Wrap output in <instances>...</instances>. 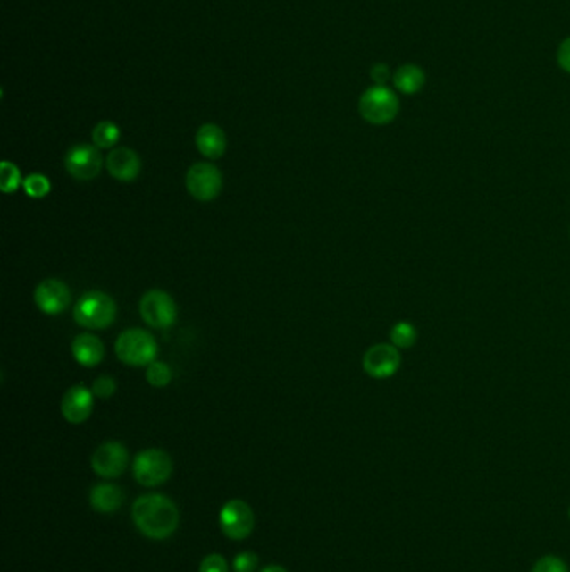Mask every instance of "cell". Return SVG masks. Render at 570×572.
Wrapping results in <instances>:
<instances>
[{
	"instance_id": "6da1fadb",
	"label": "cell",
	"mask_w": 570,
	"mask_h": 572,
	"mask_svg": "<svg viewBox=\"0 0 570 572\" xmlns=\"http://www.w3.org/2000/svg\"><path fill=\"white\" fill-rule=\"evenodd\" d=\"M132 520L146 537L163 541L178 529L180 510L166 495H141L132 506Z\"/></svg>"
},
{
	"instance_id": "7a4b0ae2",
	"label": "cell",
	"mask_w": 570,
	"mask_h": 572,
	"mask_svg": "<svg viewBox=\"0 0 570 572\" xmlns=\"http://www.w3.org/2000/svg\"><path fill=\"white\" fill-rule=\"evenodd\" d=\"M117 305L114 299L99 290L86 291L74 307L76 324L88 330H104L116 322Z\"/></svg>"
},
{
	"instance_id": "3957f363",
	"label": "cell",
	"mask_w": 570,
	"mask_h": 572,
	"mask_svg": "<svg viewBox=\"0 0 570 572\" xmlns=\"http://www.w3.org/2000/svg\"><path fill=\"white\" fill-rule=\"evenodd\" d=\"M117 358L130 366H147L155 362L157 341L143 328H130L116 340Z\"/></svg>"
},
{
	"instance_id": "277c9868",
	"label": "cell",
	"mask_w": 570,
	"mask_h": 572,
	"mask_svg": "<svg viewBox=\"0 0 570 572\" xmlns=\"http://www.w3.org/2000/svg\"><path fill=\"white\" fill-rule=\"evenodd\" d=\"M358 109L365 121L375 126L391 122L400 109L398 97L385 86H373L363 92Z\"/></svg>"
},
{
	"instance_id": "5b68a950",
	"label": "cell",
	"mask_w": 570,
	"mask_h": 572,
	"mask_svg": "<svg viewBox=\"0 0 570 572\" xmlns=\"http://www.w3.org/2000/svg\"><path fill=\"white\" fill-rule=\"evenodd\" d=\"M132 474L141 485L155 487L169 481L172 474V460L164 450L147 449L134 458Z\"/></svg>"
},
{
	"instance_id": "8992f818",
	"label": "cell",
	"mask_w": 570,
	"mask_h": 572,
	"mask_svg": "<svg viewBox=\"0 0 570 572\" xmlns=\"http://www.w3.org/2000/svg\"><path fill=\"white\" fill-rule=\"evenodd\" d=\"M139 312L143 316L144 324L159 330L174 325L178 318L176 301L163 290L146 291L139 303Z\"/></svg>"
},
{
	"instance_id": "52a82bcc",
	"label": "cell",
	"mask_w": 570,
	"mask_h": 572,
	"mask_svg": "<svg viewBox=\"0 0 570 572\" xmlns=\"http://www.w3.org/2000/svg\"><path fill=\"white\" fill-rule=\"evenodd\" d=\"M104 159L97 146L76 144L64 157L67 172L78 181H92L103 171Z\"/></svg>"
},
{
	"instance_id": "ba28073f",
	"label": "cell",
	"mask_w": 570,
	"mask_h": 572,
	"mask_svg": "<svg viewBox=\"0 0 570 572\" xmlns=\"http://www.w3.org/2000/svg\"><path fill=\"white\" fill-rule=\"evenodd\" d=\"M186 189L197 201H213L222 189V174L214 164L196 163L186 174Z\"/></svg>"
},
{
	"instance_id": "9c48e42d",
	"label": "cell",
	"mask_w": 570,
	"mask_h": 572,
	"mask_svg": "<svg viewBox=\"0 0 570 572\" xmlns=\"http://www.w3.org/2000/svg\"><path fill=\"white\" fill-rule=\"evenodd\" d=\"M221 531L233 541H243L255 529V514L247 502L234 499L226 502L220 512Z\"/></svg>"
},
{
	"instance_id": "30bf717a",
	"label": "cell",
	"mask_w": 570,
	"mask_h": 572,
	"mask_svg": "<svg viewBox=\"0 0 570 572\" xmlns=\"http://www.w3.org/2000/svg\"><path fill=\"white\" fill-rule=\"evenodd\" d=\"M130 464V452L121 442H104L92 454V470L104 479H116Z\"/></svg>"
},
{
	"instance_id": "8fae6325",
	"label": "cell",
	"mask_w": 570,
	"mask_h": 572,
	"mask_svg": "<svg viewBox=\"0 0 570 572\" xmlns=\"http://www.w3.org/2000/svg\"><path fill=\"white\" fill-rule=\"evenodd\" d=\"M402 364V357L395 345L378 343L363 355V370L372 378H390L395 375Z\"/></svg>"
},
{
	"instance_id": "7c38bea8",
	"label": "cell",
	"mask_w": 570,
	"mask_h": 572,
	"mask_svg": "<svg viewBox=\"0 0 570 572\" xmlns=\"http://www.w3.org/2000/svg\"><path fill=\"white\" fill-rule=\"evenodd\" d=\"M34 301L40 312L46 315H61L71 303V290L64 282L47 278L40 282L34 291Z\"/></svg>"
},
{
	"instance_id": "4fadbf2b",
	"label": "cell",
	"mask_w": 570,
	"mask_h": 572,
	"mask_svg": "<svg viewBox=\"0 0 570 572\" xmlns=\"http://www.w3.org/2000/svg\"><path fill=\"white\" fill-rule=\"evenodd\" d=\"M94 410V393L86 385H74L65 391L61 412L69 424H84Z\"/></svg>"
},
{
	"instance_id": "5bb4252c",
	"label": "cell",
	"mask_w": 570,
	"mask_h": 572,
	"mask_svg": "<svg viewBox=\"0 0 570 572\" xmlns=\"http://www.w3.org/2000/svg\"><path fill=\"white\" fill-rule=\"evenodd\" d=\"M105 168L117 181L132 182L141 172V159L136 151L121 146L107 155Z\"/></svg>"
},
{
	"instance_id": "9a60e30c",
	"label": "cell",
	"mask_w": 570,
	"mask_h": 572,
	"mask_svg": "<svg viewBox=\"0 0 570 572\" xmlns=\"http://www.w3.org/2000/svg\"><path fill=\"white\" fill-rule=\"evenodd\" d=\"M196 147L207 159H220L228 147L224 130L216 124H205L196 132Z\"/></svg>"
},
{
	"instance_id": "2e32d148",
	"label": "cell",
	"mask_w": 570,
	"mask_h": 572,
	"mask_svg": "<svg viewBox=\"0 0 570 572\" xmlns=\"http://www.w3.org/2000/svg\"><path fill=\"white\" fill-rule=\"evenodd\" d=\"M72 355L79 365L91 368L103 362L105 349L99 337L92 333H80L72 341Z\"/></svg>"
},
{
	"instance_id": "e0dca14e",
	"label": "cell",
	"mask_w": 570,
	"mask_h": 572,
	"mask_svg": "<svg viewBox=\"0 0 570 572\" xmlns=\"http://www.w3.org/2000/svg\"><path fill=\"white\" fill-rule=\"evenodd\" d=\"M94 510L103 514H113L124 504V492L114 484H97L89 495Z\"/></svg>"
},
{
	"instance_id": "ac0fdd59",
	"label": "cell",
	"mask_w": 570,
	"mask_h": 572,
	"mask_svg": "<svg viewBox=\"0 0 570 572\" xmlns=\"http://www.w3.org/2000/svg\"><path fill=\"white\" fill-rule=\"evenodd\" d=\"M393 84L403 94H415L425 84V72L415 64H405L397 69L393 76Z\"/></svg>"
},
{
	"instance_id": "d6986e66",
	"label": "cell",
	"mask_w": 570,
	"mask_h": 572,
	"mask_svg": "<svg viewBox=\"0 0 570 572\" xmlns=\"http://www.w3.org/2000/svg\"><path fill=\"white\" fill-rule=\"evenodd\" d=\"M121 130L113 121H101L92 130V141L99 149H109L119 143Z\"/></svg>"
},
{
	"instance_id": "ffe728a7",
	"label": "cell",
	"mask_w": 570,
	"mask_h": 572,
	"mask_svg": "<svg viewBox=\"0 0 570 572\" xmlns=\"http://www.w3.org/2000/svg\"><path fill=\"white\" fill-rule=\"evenodd\" d=\"M22 174L11 161H2L0 164V189L5 195H13L22 186Z\"/></svg>"
},
{
	"instance_id": "44dd1931",
	"label": "cell",
	"mask_w": 570,
	"mask_h": 572,
	"mask_svg": "<svg viewBox=\"0 0 570 572\" xmlns=\"http://www.w3.org/2000/svg\"><path fill=\"white\" fill-rule=\"evenodd\" d=\"M416 330L408 322H398L390 332V340L397 349H410L416 343Z\"/></svg>"
},
{
	"instance_id": "7402d4cb",
	"label": "cell",
	"mask_w": 570,
	"mask_h": 572,
	"mask_svg": "<svg viewBox=\"0 0 570 572\" xmlns=\"http://www.w3.org/2000/svg\"><path fill=\"white\" fill-rule=\"evenodd\" d=\"M22 188L29 198L42 199L51 193L52 184L47 176H44L40 172H32L22 182Z\"/></svg>"
},
{
	"instance_id": "603a6c76",
	"label": "cell",
	"mask_w": 570,
	"mask_h": 572,
	"mask_svg": "<svg viewBox=\"0 0 570 572\" xmlns=\"http://www.w3.org/2000/svg\"><path fill=\"white\" fill-rule=\"evenodd\" d=\"M146 380L149 385H153L155 389H163V387H168L172 380V370L166 362H153L151 365H147V370H146Z\"/></svg>"
},
{
	"instance_id": "cb8c5ba5",
	"label": "cell",
	"mask_w": 570,
	"mask_h": 572,
	"mask_svg": "<svg viewBox=\"0 0 570 572\" xmlns=\"http://www.w3.org/2000/svg\"><path fill=\"white\" fill-rule=\"evenodd\" d=\"M91 391L94 397H97V399H111L117 391L116 380L113 377H107V375L96 378L92 383Z\"/></svg>"
},
{
	"instance_id": "d4e9b609",
	"label": "cell",
	"mask_w": 570,
	"mask_h": 572,
	"mask_svg": "<svg viewBox=\"0 0 570 572\" xmlns=\"http://www.w3.org/2000/svg\"><path fill=\"white\" fill-rule=\"evenodd\" d=\"M532 572H569V568L564 560L556 556H545L542 559L537 560Z\"/></svg>"
},
{
	"instance_id": "484cf974",
	"label": "cell",
	"mask_w": 570,
	"mask_h": 572,
	"mask_svg": "<svg viewBox=\"0 0 570 572\" xmlns=\"http://www.w3.org/2000/svg\"><path fill=\"white\" fill-rule=\"evenodd\" d=\"M258 566V556L253 552H241L233 560L234 572H253Z\"/></svg>"
},
{
	"instance_id": "4316f807",
	"label": "cell",
	"mask_w": 570,
	"mask_h": 572,
	"mask_svg": "<svg viewBox=\"0 0 570 572\" xmlns=\"http://www.w3.org/2000/svg\"><path fill=\"white\" fill-rule=\"evenodd\" d=\"M199 572H228V562L220 554H211L201 562Z\"/></svg>"
},
{
	"instance_id": "83f0119b",
	"label": "cell",
	"mask_w": 570,
	"mask_h": 572,
	"mask_svg": "<svg viewBox=\"0 0 570 572\" xmlns=\"http://www.w3.org/2000/svg\"><path fill=\"white\" fill-rule=\"evenodd\" d=\"M557 63L566 72L570 74V38L560 44L557 51Z\"/></svg>"
},
{
	"instance_id": "f1b7e54d",
	"label": "cell",
	"mask_w": 570,
	"mask_h": 572,
	"mask_svg": "<svg viewBox=\"0 0 570 572\" xmlns=\"http://www.w3.org/2000/svg\"><path fill=\"white\" fill-rule=\"evenodd\" d=\"M372 79L375 80L376 86H383L390 78V69L385 64H375L370 71Z\"/></svg>"
},
{
	"instance_id": "f546056e",
	"label": "cell",
	"mask_w": 570,
	"mask_h": 572,
	"mask_svg": "<svg viewBox=\"0 0 570 572\" xmlns=\"http://www.w3.org/2000/svg\"><path fill=\"white\" fill-rule=\"evenodd\" d=\"M261 572H288L285 568H281V566H268V568H264Z\"/></svg>"
},
{
	"instance_id": "4dcf8cb0",
	"label": "cell",
	"mask_w": 570,
	"mask_h": 572,
	"mask_svg": "<svg viewBox=\"0 0 570 572\" xmlns=\"http://www.w3.org/2000/svg\"><path fill=\"white\" fill-rule=\"evenodd\" d=\"M569 517H570V510H569Z\"/></svg>"
}]
</instances>
